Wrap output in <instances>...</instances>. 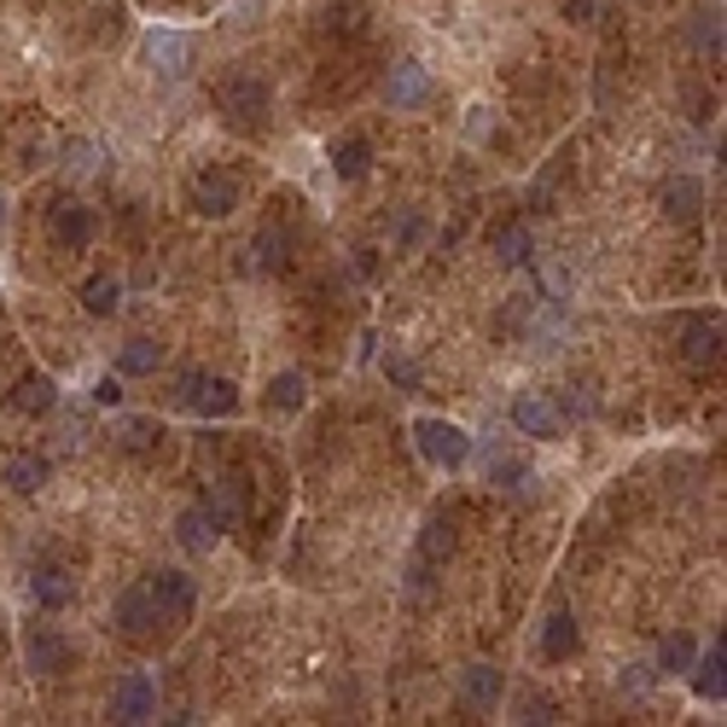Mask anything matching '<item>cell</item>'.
<instances>
[{"mask_svg":"<svg viewBox=\"0 0 727 727\" xmlns=\"http://www.w3.org/2000/svg\"><path fill=\"white\" fill-rule=\"evenodd\" d=\"M681 355L692 361V367H716V355H721V332L710 321H692L687 337H681Z\"/></svg>","mask_w":727,"mask_h":727,"instance_id":"d6986e66","label":"cell"},{"mask_svg":"<svg viewBox=\"0 0 727 727\" xmlns=\"http://www.w3.org/2000/svg\"><path fill=\"white\" fill-rule=\"evenodd\" d=\"M0 227H7V204H0Z\"/></svg>","mask_w":727,"mask_h":727,"instance_id":"60d3db41","label":"cell"},{"mask_svg":"<svg viewBox=\"0 0 727 727\" xmlns=\"http://www.w3.org/2000/svg\"><path fill=\"white\" fill-rule=\"evenodd\" d=\"M245 204V187H239V175H227V169H204L198 180H193V210L198 216H210V222H222V216H233Z\"/></svg>","mask_w":727,"mask_h":727,"instance_id":"277c9868","label":"cell"},{"mask_svg":"<svg viewBox=\"0 0 727 727\" xmlns=\"http://www.w3.org/2000/svg\"><path fill=\"white\" fill-rule=\"evenodd\" d=\"M564 12H570V18H588V12H593V0H564Z\"/></svg>","mask_w":727,"mask_h":727,"instance_id":"ab89813d","label":"cell"},{"mask_svg":"<svg viewBox=\"0 0 727 727\" xmlns=\"http://www.w3.org/2000/svg\"><path fill=\"white\" fill-rule=\"evenodd\" d=\"M23 658H30V669H36V675H53V669H65L70 646H65V635H59V629H47V622H36V629L23 635Z\"/></svg>","mask_w":727,"mask_h":727,"instance_id":"7c38bea8","label":"cell"},{"mask_svg":"<svg viewBox=\"0 0 727 727\" xmlns=\"http://www.w3.org/2000/svg\"><path fill=\"white\" fill-rule=\"evenodd\" d=\"M30 588H36V600L47 606V611H65L70 600H76V577L65 564H41L36 577H30Z\"/></svg>","mask_w":727,"mask_h":727,"instance_id":"9a60e30c","label":"cell"},{"mask_svg":"<svg viewBox=\"0 0 727 727\" xmlns=\"http://www.w3.org/2000/svg\"><path fill=\"white\" fill-rule=\"evenodd\" d=\"M501 698V669H489V664H478V669H465V705H495Z\"/></svg>","mask_w":727,"mask_h":727,"instance_id":"484cf974","label":"cell"},{"mask_svg":"<svg viewBox=\"0 0 727 727\" xmlns=\"http://www.w3.org/2000/svg\"><path fill=\"white\" fill-rule=\"evenodd\" d=\"M117 303H122L117 274H94V279L82 285V308H88V315H117Z\"/></svg>","mask_w":727,"mask_h":727,"instance_id":"cb8c5ba5","label":"cell"},{"mask_svg":"<svg viewBox=\"0 0 727 727\" xmlns=\"http://www.w3.org/2000/svg\"><path fill=\"white\" fill-rule=\"evenodd\" d=\"M489 478H495V483H507V489H524V483H530V465H524V460H507V454H501V460H489Z\"/></svg>","mask_w":727,"mask_h":727,"instance_id":"4dcf8cb0","label":"cell"},{"mask_svg":"<svg viewBox=\"0 0 727 727\" xmlns=\"http://www.w3.org/2000/svg\"><path fill=\"white\" fill-rule=\"evenodd\" d=\"M146 588H151V600H158L164 622H187L193 606H198V588H193L187 570H158V577H146Z\"/></svg>","mask_w":727,"mask_h":727,"instance_id":"8992f818","label":"cell"},{"mask_svg":"<svg viewBox=\"0 0 727 727\" xmlns=\"http://www.w3.org/2000/svg\"><path fill=\"white\" fill-rule=\"evenodd\" d=\"M47 472H53V465H47L41 454H18V460L7 465V483L18 489V495H36V489L47 483Z\"/></svg>","mask_w":727,"mask_h":727,"instance_id":"d4e9b609","label":"cell"},{"mask_svg":"<svg viewBox=\"0 0 727 727\" xmlns=\"http://www.w3.org/2000/svg\"><path fill=\"white\" fill-rule=\"evenodd\" d=\"M158 710V687H151L146 669H128L122 681L111 687V721H146Z\"/></svg>","mask_w":727,"mask_h":727,"instance_id":"52a82bcc","label":"cell"},{"mask_svg":"<svg viewBox=\"0 0 727 727\" xmlns=\"http://www.w3.org/2000/svg\"><path fill=\"white\" fill-rule=\"evenodd\" d=\"M158 436H164V425H158V420H117V443H122L128 454L158 449Z\"/></svg>","mask_w":727,"mask_h":727,"instance_id":"4316f807","label":"cell"},{"mask_svg":"<svg viewBox=\"0 0 727 727\" xmlns=\"http://www.w3.org/2000/svg\"><path fill=\"white\" fill-rule=\"evenodd\" d=\"M530 250H536V239H530V227L524 222H507L501 233H495V256L507 268H524L530 263Z\"/></svg>","mask_w":727,"mask_h":727,"instance_id":"7402d4cb","label":"cell"},{"mask_svg":"<svg viewBox=\"0 0 727 727\" xmlns=\"http://www.w3.org/2000/svg\"><path fill=\"white\" fill-rule=\"evenodd\" d=\"M355 274H379V256H373L367 245H361V250H355Z\"/></svg>","mask_w":727,"mask_h":727,"instance_id":"f35d334b","label":"cell"},{"mask_svg":"<svg viewBox=\"0 0 727 727\" xmlns=\"http://www.w3.org/2000/svg\"><path fill=\"white\" fill-rule=\"evenodd\" d=\"M175 536H180V548H187V553H210L216 541H222L216 518L204 512V507H187V512H180V518H175Z\"/></svg>","mask_w":727,"mask_h":727,"instance_id":"5bb4252c","label":"cell"},{"mask_svg":"<svg viewBox=\"0 0 727 727\" xmlns=\"http://www.w3.org/2000/svg\"><path fill=\"white\" fill-rule=\"evenodd\" d=\"M94 402H99V407H117V402H122V384H117V379L106 373V379L94 384Z\"/></svg>","mask_w":727,"mask_h":727,"instance_id":"74e56055","label":"cell"},{"mask_svg":"<svg viewBox=\"0 0 727 727\" xmlns=\"http://www.w3.org/2000/svg\"><path fill=\"white\" fill-rule=\"evenodd\" d=\"M698 204H705V187H698L692 175H675L669 187H664V210H669L675 222H692V216H698Z\"/></svg>","mask_w":727,"mask_h":727,"instance_id":"ffe728a7","label":"cell"},{"mask_svg":"<svg viewBox=\"0 0 727 727\" xmlns=\"http://www.w3.org/2000/svg\"><path fill=\"white\" fill-rule=\"evenodd\" d=\"M687 669H692V692H698V698H721V692H727V675H721V640H716V652L692 658Z\"/></svg>","mask_w":727,"mask_h":727,"instance_id":"603a6c76","label":"cell"},{"mask_svg":"<svg viewBox=\"0 0 727 727\" xmlns=\"http://www.w3.org/2000/svg\"><path fill=\"white\" fill-rule=\"evenodd\" d=\"M420 233H425V222L413 216V210H402V216H396V245H402V250L420 245Z\"/></svg>","mask_w":727,"mask_h":727,"instance_id":"836d02e7","label":"cell"},{"mask_svg":"<svg viewBox=\"0 0 727 727\" xmlns=\"http://www.w3.org/2000/svg\"><path fill=\"white\" fill-rule=\"evenodd\" d=\"M698 47H705V53H721V23H710V12H698Z\"/></svg>","mask_w":727,"mask_h":727,"instance_id":"d590c367","label":"cell"},{"mask_svg":"<svg viewBox=\"0 0 727 727\" xmlns=\"http://www.w3.org/2000/svg\"><path fill=\"white\" fill-rule=\"evenodd\" d=\"M164 367V344L158 337H128V344L117 350V373L128 379H146V373H158Z\"/></svg>","mask_w":727,"mask_h":727,"instance_id":"2e32d148","label":"cell"},{"mask_svg":"<svg viewBox=\"0 0 727 727\" xmlns=\"http://www.w3.org/2000/svg\"><path fill=\"white\" fill-rule=\"evenodd\" d=\"M570 652H577V617H570V611H553L548 629H541V658H548V664H564Z\"/></svg>","mask_w":727,"mask_h":727,"instance_id":"ac0fdd59","label":"cell"},{"mask_svg":"<svg viewBox=\"0 0 727 727\" xmlns=\"http://www.w3.org/2000/svg\"><path fill=\"white\" fill-rule=\"evenodd\" d=\"M518 721H559V705L553 698H524V716Z\"/></svg>","mask_w":727,"mask_h":727,"instance_id":"e575fe53","label":"cell"},{"mask_svg":"<svg viewBox=\"0 0 727 727\" xmlns=\"http://www.w3.org/2000/svg\"><path fill=\"white\" fill-rule=\"evenodd\" d=\"M692 658H698V652H692V635H669V640L658 646V669H664V675H681Z\"/></svg>","mask_w":727,"mask_h":727,"instance_id":"f1b7e54d","label":"cell"},{"mask_svg":"<svg viewBox=\"0 0 727 727\" xmlns=\"http://www.w3.org/2000/svg\"><path fill=\"white\" fill-rule=\"evenodd\" d=\"M146 59H151V70H164V76H187V70H193V36L151 30V36H146Z\"/></svg>","mask_w":727,"mask_h":727,"instance_id":"30bf717a","label":"cell"},{"mask_svg":"<svg viewBox=\"0 0 727 727\" xmlns=\"http://www.w3.org/2000/svg\"><path fill=\"white\" fill-rule=\"evenodd\" d=\"M449 553H454V524L449 518H431L420 536V559H449Z\"/></svg>","mask_w":727,"mask_h":727,"instance_id":"83f0119b","label":"cell"},{"mask_svg":"<svg viewBox=\"0 0 727 727\" xmlns=\"http://www.w3.org/2000/svg\"><path fill=\"white\" fill-rule=\"evenodd\" d=\"M489 135H495V111H489V106H472V117H465V140H489Z\"/></svg>","mask_w":727,"mask_h":727,"instance_id":"d6a6232c","label":"cell"},{"mask_svg":"<svg viewBox=\"0 0 727 727\" xmlns=\"http://www.w3.org/2000/svg\"><path fill=\"white\" fill-rule=\"evenodd\" d=\"M47 233H53V245L70 256V250H88V239H94V210L88 204H59L53 210V222H47Z\"/></svg>","mask_w":727,"mask_h":727,"instance_id":"8fae6325","label":"cell"},{"mask_svg":"<svg viewBox=\"0 0 727 727\" xmlns=\"http://www.w3.org/2000/svg\"><path fill=\"white\" fill-rule=\"evenodd\" d=\"M12 407H18V413H30V420H41V413H53V407H59L53 379H47V373H30V379H23L18 391H12Z\"/></svg>","mask_w":727,"mask_h":727,"instance_id":"e0dca14e","label":"cell"},{"mask_svg":"<svg viewBox=\"0 0 727 727\" xmlns=\"http://www.w3.org/2000/svg\"><path fill=\"white\" fill-rule=\"evenodd\" d=\"M70 151H76V158H70V169H76V175H94V169H99V146H88V140H82V146H70Z\"/></svg>","mask_w":727,"mask_h":727,"instance_id":"8d00e7d4","label":"cell"},{"mask_svg":"<svg viewBox=\"0 0 727 727\" xmlns=\"http://www.w3.org/2000/svg\"><path fill=\"white\" fill-rule=\"evenodd\" d=\"M111 622H117L128 640H146V635H158V629H164V611H158V600H151V588L135 582V588H122V593H117Z\"/></svg>","mask_w":727,"mask_h":727,"instance_id":"3957f363","label":"cell"},{"mask_svg":"<svg viewBox=\"0 0 727 727\" xmlns=\"http://www.w3.org/2000/svg\"><path fill=\"white\" fill-rule=\"evenodd\" d=\"M180 402H187L193 413H204V420H227V413L233 407H239V391H233V384L227 379H187V384H180Z\"/></svg>","mask_w":727,"mask_h":727,"instance_id":"ba28073f","label":"cell"},{"mask_svg":"<svg viewBox=\"0 0 727 727\" xmlns=\"http://www.w3.org/2000/svg\"><path fill=\"white\" fill-rule=\"evenodd\" d=\"M268 82L263 76H250V70H233L227 82H222V111L239 122V128H263L268 122Z\"/></svg>","mask_w":727,"mask_h":727,"instance_id":"6da1fadb","label":"cell"},{"mask_svg":"<svg viewBox=\"0 0 727 727\" xmlns=\"http://www.w3.org/2000/svg\"><path fill=\"white\" fill-rule=\"evenodd\" d=\"M384 379L402 384V391H420V367H413L407 355H384Z\"/></svg>","mask_w":727,"mask_h":727,"instance_id":"1f68e13d","label":"cell"},{"mask_svg":"<svg viewBox=\"0 0 727 727\" xmlns=\"http://www.w3.org/2000/svg\"><path fill=\"white\" fill-rule=\"evenodd\" d=\"M268 402H274V407H303V402H308V379H303V373H279L274 391H268Z\"/></svg>","mask_w":727,"mask_h":727,"instance_id":"f546056e","label":"cell"},{"mask_svg":"<svg viewBox=\"0 0 727 727\" xmlns=\"http://www.w3.org/2000/svg\"><path fill=\"white\" fill-rule=\"evenodd\" d=\"M431 94H436L431 70L413 65V59L391 65V76H384V99H391V111H420V106H431Z\"/></svg>","mask_w":727,"mask_h":727,"instance_id":"5b68a950","label":"cell"},{"mask_svg":"<svg viewBox=\"0 0 727 727\" xmlns=\"http://www.w3.org/2000/svg\"><path fill=\"white\" fill-rule=\"evenodd\" d=\"M413 436H420V454L436 465V472H460V465L472 460V436H465L460 425H449V420H420Z\"/></svg>","mask_w":727,"mask_h":727,"instance_id":"7a4b0ae2","label":"cell"},{"mask_svg":"<svg viewBox=\"0 0 727 727\" xmlns=\"http://www.w3.org/2000/svg\"><path fill=\"white\" fill-rule=\"evenodd\" d=\"M512 425L524 431V436H541V443H548V436L564 431V413H559L548 396H541V391H524V396L512 402Z\"/></svg>","mask_w":727,"mask_h":727,"instance_id":"9c48e42d","label":"cell"},{"mask_svg":"<svg viewBox=\"0 0 727 727\" xmlns=\"http://www.w3.org/2000/svg\"><path fill=\"white\" fill-rule=\"evenodd\" d=\"M367 169H373V146L367 140H337L332 146V175L337 180H361Z\"/></svg>","mask_w":727,"mask_h":727,"instance_id":"44dd1931","label":"cell"},{"mask_svg":"<svg viewBox=\"0 0 727 727\" xmlns=\"http://www.w3.org/2000/svg\"><path fill=\"white\" fill-rule=\"evenodd\" d=\"M285 256H292L285 227H263V233L245 245V268H250V274H274V268H285Z\"/></svg>","mask_w":727,"mask_h":727,"instance_id":"4fadbf2b","label":"cell"}]
</instances>
